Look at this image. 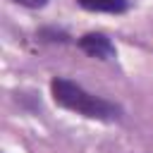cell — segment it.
<instances>
[{
	"label": "cell",
	"mask_w": 153,
	"mask_h": 153,
	"mask_svg": "<svg viewBox=\"0 0 153 153\" xmlns=\"http://www.w3.org/2000/svg\"><path fill=\"white\" fill-rule=\"evenodd\" d=\"M50 93H53V100L65 108V110H72L76 115H84L88 120H100V122H117L122 117V108L96 96V93H88L84 86L74 84L72 79H65V76H55L50 81Z\"/></svg>",
	"instance_id": "1"
},
{
	"label": "cell",
	"mask_w": 153,
	"mask_h": 153,
	"mask_svg": "<svg viewBox=\"0 0 153 153\" xmlns=\"http://www.w3.org/2000/svg\"><path fill=\"white\" fill-rule=\"evenodd\" d=\"M76 45H79L88 57H96V60H115V57H117V50H115L112 41H110L105 33H96V31L84 33Z\"/></svg>",
	"instance_id": "2"
},
{
	"label": "cell",
	"mask_w": 153,
	"mask_h": 153,
	"mask_svg": "<svg viewBox=\"0 0 153 153\" xmlns=\"http://www.w3.org/2000/svg\"><path fill=\"white\" fill-rule=\"evenodd\" d=\"M76 5L88 12H105V14H122L129 10V0H76Z\"/></svg>",
	"instance_id": "3"
},
{
	"label": "cell",
	"mask_w": 153,
	"mask_h": 153,
	"mask_svg": "<svg viewBox=\"0 0 153 153\" xmlns=\"http://www.w3.org/2000/svg\"><path fill=\"white\" fill-rule=\"evenodd\" d=\"M14 2L22 5V7H29V10H38V7L48 5V0H14Z\"/></svg>",
	"instance_id": "4"
}]
</instances>
